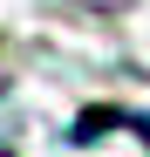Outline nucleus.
Returning a JSON list of instances; mask_svg holds the SVG:
<instances>
[{
  "label": "nucleus",
  "mask_w": 150,
  "mask_h": 157,
  "mask_svg": "<svg viewBox=\"0 0 150 157\" xmlns=\"http://www.w3.org/2000/svg\"><path fill=\"white\" fill-rule=\"evenodd\" d=\"M103 130H137V137L150 144V116H130V109H82V123H75L68 137L89 144V137H103Z\"/></svg>",
  "instance_id": "nucleus-1"
}]
</instances>
